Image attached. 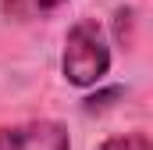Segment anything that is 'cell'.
I'll use <instances>...</instances> for the list:
<instances>
[{
	"instance_id": "1",
	"label": "cell",
	"mask_w": 153,
	"mask_h": 150,
	"mask_svg": "<svg viewBox=\"0 0 153 150\" xmlns=\"http://www.w3.org/2000/svg\"><path fill=\"white\" fill-rule=\"evenodd\" d=\"M61 72L78 89H89V86L103 82V75L111 72V46H107L96 22H75L68 29L64 54H61Z\"/></svg>"
},
{
	"instance_id": "2",
	"label": "cell",
	"mask_w": 153,
	"mask_h": 150,
	"mask_svg": "<svg viewBox=\"0 0 153 150\" xmlns=\"http://www.w3.org/2000/svg\"><path fill=\"white\" fill-rule=\"evenodd\" d=\"M0 150H71V140L61 122L39 118V122L0 125Z\"/></svg>"
},
{
	"instance_id": "3",
	"label": "cell",
	"mask_w": 153,
	"mask_h": 150,
	"mask_svg": "<svg viewBox=\"0 0 153 150\" xmlns=\"http://www.w3.org/2000/svg\"><path fill=\"white\" fill-rule=\"evenodd\" d=\"M68 0H4V11L11 18H43L57 7H64Z\"/></svg>"
},
{
	"instance_id": "4",
	"label": "cell",
	"mask_w": 153,
	"mask_h": 150,
	"mask_svg": "<svg viewBox=\"0 0 153 150\" xmlns=\"http://www.w3.org/2000/svg\"><path fill=\"white\" fill-rule=\"evenodd\" d=\"M96 150H150V140L143 132H125V136H111Z\"/></svg>"
},
{
	"instance_id": "5",
	"label": "cell",
	"mask_w": 153,
	"mask_h": 150,
	"mask_svg": "<svg viewBox=\"0 0 153 150\" xmlns=\"http://www.w3.org/2000/svg\"><path fill=\"white\" fill-rule=\"evenodd\" d=\"M111 97H121V89H107V93H100V97H89V100H85V111H96V107H103Z\"/></svg>"
}]
</instances>
